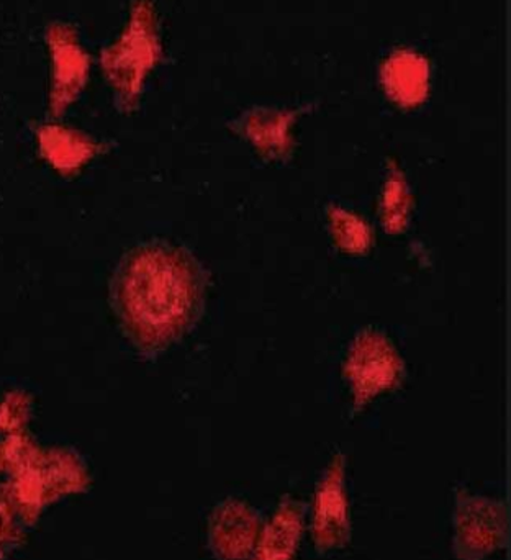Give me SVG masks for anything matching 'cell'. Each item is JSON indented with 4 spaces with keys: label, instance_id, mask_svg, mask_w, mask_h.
Listing matches in <instances>:
<instances>
[{
    "label": "cell",
    "instance_id": "6da1fadb",
    "mask_svg": "<svg viewBox=\"0 0 511 560\" xmlns=\"http://www.w3.org/2000/svg\"><path fill=\"white\" fill-rule=\"evenodd\" d=\"M189 280L174 256L161 252L140 256L128 278L131 312L151 326L176 325L190 305Z\"/></svg>",
    "mask_w": 511,
    "mask_h": 560
},
{
    "label": "cell",
    "instance_id": "7a4b0ae2",
    "mask_svg": "<svg viewBox=\"0 0 511 560\" xmlns=\"http://www.w3.org/2000/svg\"><path fill=\"white\" fill-rule=\"evenodd\" d=\"M506 509L499 500L463 492L456 495L454 552L460 560H484L502 548Z\"/></svg>",
    "mask_w": 511,
    "mask_h": 560
},
{
    "label": "cell",
    "instance_id": "3957f363",
    "mask_svg": "<svg viewBox=\"0 0 511 560\" xmlns=\"http://www.w3.org/2000/svg\"><path fill=\"white\" fill-rule=\"evenodd\" d=\"M313 539L318 552L342 548L349 539V513L341 476L329 474L316 490Z\"/></svg>",
    "mask_w": 511,
    "mask_h": 560
},
{
    "label": "cell",
    "instance_id": "277c9868",
    "mask_svg": "<svg viewBox=\"0 0 511 560\" xmlns=\"http://www.w3.org/2000/svg\"><path fill=\"white\" fill-rule=\"evenodd\" d=\"M302 502L286 497L260 533L253 560H292L302 539Z\"/></svg>",
    "mask_w": 511,
    "mask_h": 560
},
{
    "label": "cell",
    "instance_id": "5b68a950",
    "mask_svg": "<svg viewBox=\"0 0 511 560\" xmlns=\"http://www.w3.org/2000/svg\"><path fill=\"white\" fill-rule=\"evenodd\" d=\"M222 523L220 529L229 535L223 539L225 560H253L260 535V520L255 509L246 502L232 500L223 509Z\"/></svg>",
    "mask_w": 511,
    "mask_h": 560
}]
</instances>
